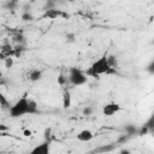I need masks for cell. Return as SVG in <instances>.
<instances>
[{"label": "cell", "mask_w": 154, "mask_h": 154, "mask_svg": "<svg viewBox=\"0 0 154 154\" xmlns=\"http://www.w3.org/2000/svg\"><path fill=\"white\" fill-rule=\"evenodd\" d=\"M35 112H37L36 103L32 100H30L25 96L17 100L8 108V113L12 118H19V117H23V116H26V114H32Z\"/></svg>", "instance_id": "1"}, {"label": "cell", "mask_w": 154, "mask_h": 154, "mask_svg": "<svg viewBox=\"0 0 154 154\" xmlns=\"http://www.w3.org/2000/svg\"><path fill=\"white\" fill-rule=\"evenodd\" d=\"M111 72H114V67L111 64L109 58H107V55L103 54L91 64V66L87 70L85 73L87 76H90V77H99L101 75L111 73Z\"/></svg>", "instance_id": "2"}, {"label": "cell", "mask_w": 154, "mask_h": 154, "mask_svg": "<svg viewBox=\"0 0 154 154\" xmlns=\"http://www.w3.org/2000/svg\"><path fill=\"white\" fill-rule=\"evenodd\" d=\"M69 81H70V83L72 85L81 87V85H84L87 83L88 76L82 70H79L77 67H71L70 72H69Z\"/></svg>", "instance_id": "3"}, {"label": "cell", "mask_w": 154, "mask_h": 154, "mask_svg": "<svg viewBox=\"0 0 154 154\" xmlns=\"http://www.w3.org/2000/svg\"><path fill=\"white\" fill-rule=\"evenodd\" d=\"M122 111V106L118 102H108L102 106V114L105 117H112Z\"/></svg>", "instance_id": "4"}, {"label": "cell", "mask_w": 154, "mask_h": 154, "mask_svg": "<svg viewBox=\"0 0 154 154\" xmlns=\"http://www.w3.org/2000/svg\"><path fill=\"white\" fill-rule=\"evenodd\" d=\"M93 138H94V134H93L91 130H88V129H83V130H81V131L76 135V140H77L78 142H82V143L90 142Z\"/></svg>", "instance_id": "5"}, {"label": "cell", "mask_w": 154, "mask_h": 154, "mask_svg": "<svg viewBox=\"0 0 154 154\" xmlns=\"http://www.w3.org/2000/svg\"><path fill=\"white\" fill-rule=\"evenodd\" d=\"M30 154H51V147L48 142H42L34 147L30 152Z\"/></svg>", "instance_id": "6"}, {"label": "cell", "mask_w": 154, "mask_h": 154, "mask_svg": "<svg viewBox=\"0 0 154 154\" xmlns=\"http://www.w3.org/2000/svg\"><path fill=\"white\" fill-rule=\"evenodd\" d=\"M41 77H42V71L38 70V69H32V70L29 72V75H28V78H29L31 82H37V81L41 79Z\"/></svg>", "instance_id": "7"}, {"label": "cell", "mask_w": 154, "mask_h": 154, "mask_svg": "<svg viewBox=\"0 0 154 154\" xmlns=\"http://www.w3.org/2000/svg\"><path fill=\"white\" fill-rule=\"evenodd\" d=\"M63 106L64 108H69L71 106V94L70 90H65L63 94Z\"/></svg>", "instance_id": "8"}, {"label": "cell", "mask_w": 154, "mask_h": 154, "mask_svg": "<svg viewBox=\"0 0 154 154\" xmlns=\"http://www.w3.org/2000/svg\"><path fill=\"white\" fill-rule=\"evenodd\" d=\"M60 16H65V13L61 12V11H58V10H48L45 14V17H48V18H52V19H55Z\"/></svg>", "instance_id": "9"}, {"label": "cell", "mask_w": 154, "mask_h": 154, "mask_svg": "<svg viewBox=\"0 0 154 154\" xmlns=\"http://www.w3.org/2000/svg\"><path fill=\"white\" fill-rule=\"evenodd\" d=\"M23 135H24L25 137H30V136L32 135V131H31L30 129H25V130H23Z\"/></svg>", "instance_id": "10"}, {"label": "cell", "mask_w": 154, "mask_h": 154, "mask_svg": "<svg viewBox=\"0 0 154 154\" xmlns=\"http://www.w3.org/2000/svg\"><path fill=\"white\" fill-rule=\"evenodd\" d=\"M120 154H130V152H129L128 149H123V150L120 152Z\"/></svg>", "instance_id": "11"}]
</instances>
